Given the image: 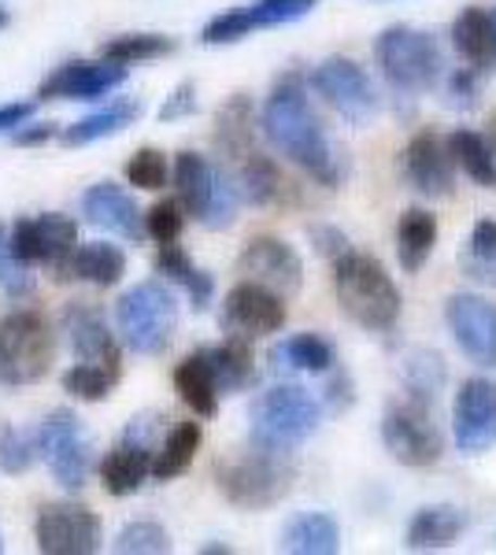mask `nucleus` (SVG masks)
<instances>
[{"label":"nucleus","mask_w":496,"mask_h":555,"mask_svg":"<svg viewBox=\"0 0 496 555\" xmlns=\"http://www.w3.org/2000/svg\"><path fill=\"white\" fill-rule=\"evenodd\" d=\"M382 444L400 467L427 470L445 455V437L434 423V404L404 397L385 408L382 415Z\"/></svg>","instance_id":"nucleus-8"},{"label":"nucleus","mask_w":496,"mask_h":555,"mask_svg":"<svg viewBox=\"0 0 496 555\" xmlns=\"http://www.w3.org/2000/svg\"><path fill=\"white\" fill-rule=\"evenodd\" d=\"M152 455L141 441H133L130 434H126L123 444H115L112 452L101 460V478H104V489L112 492V496H130V492L141 489V481L152 474Z\"/></svg>","instance_id":"nucleus-24"},{"label":"nucleus","mask_w":496,"mask_h":555,"mask_svg":"<svg viewBox=\"0 0 496 555\" xmlns=\"http://www.w3.org/2000/svg\"><path fill=\"white\" fill-rule=\"evenodd\" d=\"M400 378H404V392H408V397L434 404L437 392L445 389V382H448V371H445V360H441L437 352L415 348V352L404 356Z\"/></svg>","instance_id":"nucleus-34"},{"label":"nucleus","mask_w":496,"mask_h":555,"mask_svg":"<svg viewBox=\"0 0 496 555\" xmlns=\"http://www.w3.org/2000/svg\"><path fill=\"white\" fill-rule=\"evenodd\" d=\"M453 441L459 452L478 455L496 444V382L467 378L453 400Z\"/></svg>","instance_id":"nucleus-14"},{"label":"nucleus","mask_w":496,"mask_h":555,"mask_svg":"<svg viewBox=\"0 0 496 555\" xmlns=\"http://www.w3.org/2000/svg\"><path fill=\"white\" fill-rule=\"evenodd\" d=\"M448 152H453L456 167L482 190H496V152L489 138L478 130H453L448 133Z\"/></svg>","instance_id":"nucleus-30"},{"label":"nucleus","mask_w":496,"mask_h":555,"mask_svg":"<svg viewBox=\"0 0 496 555\" xmlns=\"http://www.w3.org/2000/svg\"><path fill=\"white\" fill-rule=\"evenodd\" d=\"M126 274V256L123 248L104 245V241H93V245H78L71 259L63 263V271H56L60 282L75 278V282H89L97 289H112L115 282Z\"/></svg>","instance_id":"nucleus-23"},{"label":"nucleus","mask_w":496,"mask_h":555,"mask_svg":"<svg viewBox=\"0 0 496 555\" xmlns=\"http://www.w3.org/2000/svg\"><path fill=\"white\" fill-rule=\"evenodd\" d=\"M34 115V104L23 101V104H4L0 107V130H20L26 119Z\"/></svg>","instance_id":"nucleus-54"},{"label":"nucleus","mask_w":496,"mask_h":555,"mask_svg":"<svg viewBox=\"0 0 496 555\" xmlns=\"http://www.w3.org/2000/svg\"><path fill=\"white\" fill-rule=\"evenodd\" d=\"M437 245V219L427 208H408L396 219V259L404 274H419Z\"/></svg>","instance_id":"nucleus-27"},{"label":"nucleus","mask_w":496,"mask_h":555,"mask_svg":"<svg viewBox=\"0 0 496 555\" xmlns=\"http://www.w3.org/2000/svg\"><path fill=\"white\" fill-rule=\"evenodd\" d=\"M308 237H311L315 253L327 256V259H338V256L348 253V237L341 234L338 227H322V222H315V227L308 230Z\"/></svg>","instance_id":"nucleus-51"},{"label":"nucleus","mask_w":496,"mask_h":555,"mask_svg":"<svg viewBox=\"0 0 496 555\" xmlns=\"http://www.w3.org/2000/svg\"><path fill=\"white\" fill-rule=\"evenodd\" d=\"M478 75L482 70L474 67H459L453 78H448V107H456V112H471L478 104Z\"/></svg>","instance_id":"nucleus-49"},{"label":"nucleus","mask_w":496,"mask_h":555,"mask_svg":"<svg viewBox=\"0 0 496 555\" xmlns=\"http://www.w3.org/2000/svg\"><path fill=\"white\" fill-rule=\"evenodd\" d=\"M115 322H119L123 345L138 356H160L175 341L178 330V300L167 285L141 282L130 293H123L115 304Z\"/></svg>","instance_id":"nucleus-6"},{"label":"nucleus","mask_w":496,"mask_h":555,"mask_svg":"<svg viewBox=\"0 0 496 555\" xmlns=\"http://www.w3.org/2000/svg\"><path fill=\"white\" fill-rule=\"evenodd\" d=\"M141 115V104L138 101H115L101 107V112L86 115V119L71 122L67 130L60 133L63 145L78 149V145H89V141H101V138H112V133H119L123 127H130L133 119Z\"/></svg>","instance_id":"nucleus-32"},{"label":"nucleus","mask_w":496,"mask_h":555,"mask_svg":"<svg viewBox=\"0 0 496 555\" xmlns=\"http://www.w3.org/2000/svg\"><path fill=\"white\" fill-rule=\"evenodd\" d=\"M282 552H293V555H333L341 548V530L330 515L322 512H304V515H293L282 530Z\"/></svg>","instance_id":"nucleus-28"},{"label":"nucleus","mask_w":496,"mask_h":555,"mask_svg":"<svg viewBox=\"0 0 496 555\" xmlns=\"http://www.w3.org/2000/svg\"><path fill=\"white\" fill-rule=\"evenodd\" d=\"M241 178H233L230 171H215V190H212V201H207V211L201 215V222L207 230H227L233 227L238 219V208H241Z\"/></svg>","instance_id":"nucleus-41"},{"label":"nucleus","mask_w":496,"mask_h":555,"mask_svg":"<svg viewBox=\"0 0 496 555\" xmlns=\"http://www.w3.org/2000/svg\"><path fill=\"white\" fill-rule=\"evenodd\" d=\"M56 133H63L56 122H30V127L15 130L12 141H15V145H23V149H34V145H44V141H52Z\"/></svg>","instance_id":"nucleus-52"},{"label":"nucleus","mask_w":496,"mask_h":555,"mask_svg":"<svg viewBox=\"0 0 496 555\" xmlns=\"http://www.w3.org/2000/svg\"><path fill=\"white\" fill-rule=\"evenodd\" d=\"M112 548L119 555H160V552H170V537L164 526H156V522H130L119 530Z\"/></svg>","instance_id":"nucleus-44"},{"label":"nucleus","mask_w":496,"mask_h":555,"mask_svg":"<svg viewBox=\"0 0 496 555\" xmlns=\"http://www.w3.org/2000/svg\"><path fill=\"white\" fill-rule=\"evenodd\" d=\"M175 392L182 397V404L189 411H196L201 418H212L219 411V378H215L212 363H207L204 348L193 356H186L182 363L175 366Z\"/></svg>","instance_id":"nucleus-25"},{"label":"nucleus","mask_w":496,"mask_h":555,"mask_svg":"<svg viewBox=\"0 0 496 555\" xmlns=\"http://www.w3.org/2000/svg\"><path fill=\"white\" fill-rule=\"evenodd\" d=\"M471 526L463 507L453 504H434V507H419L408 522V533H404V544L411 552H445L459 541V533Z\"/></svg>","instance_id":"nucleus-21"},{"label":"nucleus","mask_w":496,"mask_h":555,"mask_svg":"<svg viewBox=\"0 0 496 555\" xmlns=\"http://www.w3.org/2000/svg\"><path fill=\"white\" fill-rule=\"evenodd\" d=\"M453 44L467 67H496V20L485 8H463L453 20Z\"/></svg>","instance_id":"nucleus-22"},{"label":"nucleus","mask_w":496,"mask_h":555,"mask_svg":"<svg viewBox=\"0 0 496 555\" xmlns=\"http://www.w3.org/2000/svg\"><path fill=\"white\" fill-rule=\"evenodd\" d=\"M82 215L93 227L112 230L126 241H141L149 234L145 230V215L138 211L133 196L115 182H97L82 193Z\"/></svg>","instance_id":"nucleus-19"},{"label":"nucleus","mask_w":496,"mask_h":555,"mask_svg":"<svg viewBox=\"0 0 496 555\" xmlns=\"http://www.w3.org/2000/svg\"><path fill=\"white\" fill-rule=\"evenodd\" d=\"M196 112V86L182 82L175 86V93L167 96L164 107H160V122H175V119H189Z\"/></svg>","instance_id":"nucleus-50"},{"label":"nucleus","mask_w":496,"mask_h":555,"mask_svg":"<svg viewBox=\"0 0 496 555\" xmlns=\"http://www.w3.org/2000/svg\"><path fill=\"white\" fill-rule=\"evenodd\" d=\"M241 190L252 204H259V208H267V204H278L285 193V182L282 175H278V167L270 164L264 152H249L245 156V167H241Z\"/></svg>","instance_id":"nucleus-39"},{"label":"nucleus","mask_w":496,"mask_h":555,"mask_svg":"<svg viewBox=\"0 0 496 555\" xmlns=\"http://www.w3.org/2000/svg\"><path fill=\"white\" fill-rule=\"evenodd\" d=\"M485 138H489V145L496 152V112H493V119H489V130H485Z\"/></svg>","instance_id":"nucleus-55"},{"label":"nucleus","mask_w":496,"mask_h":555,"mask_svg":"<svg viewBox=\"0 0 496 555\" xmlns=\"http://www.w3.org/2000/svg\"><path fill=\"white\" fill-rule=\"evenodd\" d=\"M459 263H463V271L471 274L474 282L496 285V219L493 215L474 222L471 241H467V248L459 253Z\"/></svg>","instance_id":"nucleus-36"},{"label":"nucleus","mask_w":496,"mask_h":555,"mask_svg":"<svg viewBox=\"0 0 496 555\" xmlns=\"http://www.w3.org/2000/svg\"><path fill=\"white\" fill-rule=\"evenodd\" d=\"M238 271L245 282H259L282 297H296L304 285L301 256L278 237H252L238 256Z\"/></svg>","instance_id":"nucleus-17"},{"label":"nucleus","mask_w":496,"mask_h":555,"mask_svg":"<svg viewBox=\"0 0 496 555\" xmlns=\"http://www.w3.org/2000/svg\"><path fill=\"white\" fill-rule=\"evenodd\" d=\"M63 334L67 345L75 348V356L82 363H123V352L115 345V337L107 334L104 315L86 300H75L63 308Z\"/></svg>","instance_id":"nucleus-20"},{"label":"nucleus","mask_w":496,"mask_h":555,"mask_svg":"<svg viewBox=\"0 0 496 555\" xmlns=\"http://www.w3.org/2000/svg\"><path fill=\"white\" fill-rule=\"evenodd\" d=\"M493 20H496V8H493Z\"/></svg>","instance_id":"nucleus-58"},{"label":"nucleus","mask_w":496,"mask_h":555,"mask_svg":"<svg viewBox=\"0 0 496 555\" xmlns=\"http://www.w3.org/2000/svg\"><path fill=\"white\" fill-rule=\"evenodd\" d=\"M0 289H4L8 297H26V293L34 289V278L26 271L20 253H15L12 234L4 230V222H0Z\"/></svg>","instance_id":"nucleus-45"},{"label":"nucleus","mask_w":496,"mask_h":555,"mask_svg":"<svg viewBox=\"0 0 496 555\" xmlns=\"http://www.w3.org/2000/svg\"><path fill=\"white\" fill-rule=\"evenodd\" d=\"M126 82V67L112 60H71L56 67L38 89V101H97Z\"/></svg>","instance_id":"nucleus-18"},{"label":"nucleus","mask_w":496,"mask_h":555,"mask_svg":"<svg viewBox=\"0 0 496 555\" xmlns=\"http://www.w3.org/2000/svg\"><path fill=\"white\" fill-rule=\"evenodd\" d=\"M215 141L230 152V156H249L252 145V104L249 96H233V101L219 112V122H215Z\"/></svg>","instance_id":"nucleus-40"},{"label":"nucleus","mask_w":496,"mask_h":555,"mask_svg":"<svg viewBox=\"0 0 496 555\" xmlns=\"http://www.w3.org/2000/svg\"><path fill=\"white\" fill-rule=\"evenodd\" d=\"M333 363H338L333 345L319 334H296L270 348V371L275 374H330Z\"/></svg>","instance_id":"nucleus-26"},{"label":"nucleus","mask_w":496,"mask_h":555,"mask_svg":"<svg viewBox=\"0 0 496 555\" xmlns=\"http://www.w3.org/2000/svg\"><path fill=\"white\" fill-rule=\"evenodd\" d=\"M34 429H38V449L44 455V463H49L52 478L71 492L82 489L89 474V441L82 434V423L71 411H52Z\"/></svg>","instance_id":"nucleus-10"},{"label":"nucleus","mask_w":496,"mask_h":555,"mask_svg":"<svg viewBox=\"0 0 496 555\" xmlns=\"http://www.w3.org/2000/svg\"><path fill=\"white\" fill-rule=\"evenodd\" d=\"M4 26H8V12L0 8V30H4Z\"/></svg>","instance_id":"nucleus-56"},{"label":"nucleus","mask_w":496,"mask_h":555,"mask_svg":"<svg viewBox=\"0 0 496 555\" xmlns=\"http://www.w3.org/2000/svg\"><path fill=\"white\" fill-rule=\"evenodd\" d=\"M448 334L459 345V352L478 366L496 371V304L478 293H456L445 304Z\"/></svg>","instance_id":"nucleus-12"},{"label":"nucleus","mask_w":496,"mask_h":555,"mask_svg":"<svg viewBox=\"0 0 496 555\" xmlns=\"http://www.w3.org/2000/svg\"><path fill=\"white\" fill-rule=\"evenodd\" d=\"M152 267H156L160 274H167V278H175L178 285L189 293V304H193L196 311H204L207 304H212V293H215V282H212V274H204L201 267L189 259L182 248L170 241V245H160V253L156 259H152Z\"/></svg>","instance_id":"nucleus-31"},{"label":"nucleus","mask_w":496,"mask_h":555,"mask_svg":"<svg viewBox=\"0 0 496 555\" xmlns=\"http://www.w3.org/2000/svg\"><path fill=\"white\" fill-rule=\"evenodd\" d=\"M178 49L175 38H167V34H123V38H112L101 49L104 60H112V64H145V60H160V56H170V52Z\"/></svg>","instance_id":"nucleus-37"},{"label":"nucleus","mask_w":496,"mask_h":555,"mask_svg":"<svg viewBox=\"0 0 496 555\" xmlns=\"http://www.w3.org/2000/svg\"><path fill=\"white\" fill-rule=\"evenodd\" d=\"M249 34H252V23L245 15V8H230V12L215 15V20L204 26L201 41L204 44H233V41L249 38Z\"/></svg>","instance_id":"nucleus-48"},{"label":"nucleus","mask_w":496,"mask_h":555,"mask_svg":"<svg viewBox=\"0 0 496 555\" xmlns=\"http://www.w3.org/2000/svg\"><path fill=\"white\" fill-rule=\"evenodd\" d=\"M38 455V429H0V470L4 474H26Z\"/></svg>","instance_id":"nucleus-43"},{"label":"nucleus","mask_w":496,"mask_h":555,"mask_svg":"<svg viewBox=\"0 0 496 555\" xmlns=\"http://www.w3.org/2000/svg\"><path fill=\"white\" fill-rule=\"evenodd\" d=\"M78 227L75 219L60 211H44V215H26L12 227V245L26 267L44 263L52 271H63V263L75 253Z\"/></svg>","instance_id":"nucleus-13"},{"label":"nucleus","mask_w":496,"mask_h":555,"mask_svg":"<svg viewBox=\"0 0 496 555\" xmlns=\"http://www.w3.org/2000/svg\"><path fill=\"white\" fill-rule=\"evenodd\" d=\"M123 378V363H82L78 360L63 374V389L78 400H104Z\"/></svg>","instance_id":"nucleus-38"},{"label":"nucleus","mask_w":496,"mask_h":555,"mask_svg":"<svg viewBox=\"0 0 496 555\" xmlns=\"http://www.w3.org/2000/svg\"><path fill=\"white\" fill-rule=\"evenodd\" d=\"M333 293H338L341 311L364 330L385 334L400 319V289L382 263L367 253H348L333 259Z\"/></svg>","instance_id":"nucleus-2"},{"label":"nucleus","mask_w":496,"mask_h":555,"mask_svg":"<svg viewBox=\"0 0 496 555\" xmlns=\"http://www.w3.org/2000/svg\"><path fill=\"white\" fill-rule=\"evenodd\" d=\"M352 378L345 371H333V378H330V385H327V408L330 411H345V408H352Z\"/></svg>","instance_id":"nucleus-53"},{"label":"nucleus","mask_w":496,"mask_h":555,"mask_svg":"<svg viewBox=\"0 0 496 555\" xmlns=\"http://www.w3.org/2000/svg\"><path fill=\"white\" fill-rule=\"evenodd\" d=\"M56 363V334L41 311L0 319V385H34Z\"/></svg>","instance_id":"nucleus-7"},{"label":"nucleus","mask_w":496,"mask_h":555,"mask_svg":"<svg viewBox=\"0 0 496 555\" xmlns=\"http://www.w3.org/2000/svg\"><path fill=\"white\" fill-rule=\"evenodd\" d=\"M201 441H204L201 426H196V423H178L167 434V441H164V449H160L156 463H152V478L170 481V478H178L182 470H189V463H193Z\"/></svg>","instance_id":"nucleus-35"},{"label":"nucleus","mask_w":496,"mask_h":555,"mask_svg":"<svg viewBox=\"0 0 496 555\" xmlns=\"http://www.w3.org/2000/svg\"><path fill=\"white\" fill-rule=\"evenodd\" d=\"M170 178H175V193H178V201H182V208L201 219L215 190V167L207 164L201 152H178Z\"/></svg>","instance_id":"nucleus-29"},{"label":"nucleus","mask_w":496,"mask_h":555,"mask_svg":"<svg viewBox=\"0 0 496 555\" xmlns=\"http://www.w3.org/2000/svg\"><path fill=\"white\" fill-rule=\"evenodd\" d=\"M285 297L259 282H238L222 304V326L241 337H267L285 326Z\"/></svg>","instance_id":"nucleus-15"},{"label":"nucleus","mask_w":496,"mask_h":555,"mask_svg":"<svg viewBox=\"0 0 496 555\" xmlns=\"http://www.w3.org/2000/svg\"><path fill=\"white\" fill-rule=\"evenodd\" d=\"M259 127H264L270 145L282 152V156H290L296 167H304L315 182L330 185V190L341 182L338 152H333L319 115L311 112L308 93H304L296 75L282 78V82L270 89L264 115H259Z\"/></svg>","instance_id":"nucleus-1"},{"label":"nucleus","mask_w":496,"mask_h":555,"mask_svg":"<svg viewBox=\"0 0 496 555\" xmlns=\"http://www.w3.org/2000/svg\"><path fill=\"white\" fill-rule=\"evenodd\" d=\"M34 537L49 555H89L101 548V518L82 504H44L34 518Z\"/></svg>","instance_id":"nucleus-11"},{"label":"nucleus","mask_w":496,"mask_h":555,"mask_svg":"<svg viewBox=\"0 0 496 555\" xmlns=\"http://www.w3.org/2000/svg\"><path fill=\"white\" fill-rule=\"evenodd\" d=\"M204 356H207V363H212V371H215V378H219L222 392H238V389H245V385H252V378H256L249 337L233 334L222 345L204 348Z\"/></svg>","instance_id":"nucleus-33"},{"label":"nucleus","mask_w":496,"mask_h":555,"mask_svg":"<svg viewBox=\"0 0 496 555\" xmlns=\"http://www.w3.org/2000/svg\"><path fill=\"white\" fill-rule=\"evenodd\" d=\"M123 175L130 178V185H138V190H164V185H167V159H164V152L138 149L130 159H126Z\"/></svg>","instance_id":"nucleus-46"},{"label":"nucleus","mask_w":496,"mask_h":555,"mask_svg":"<svg viewBox=\"0 0 496 555\" xmlns=\"http://www.w3.org/2000/svg\"><path fill=\"white\" fill-rule=\"evenodd\" d=\"M0 552H4V541H0Z\"/></svg>","instance_id":"nucleus-57"},{"label":"nucleus","mask_w":496,"mask_h":555,"mask_svg":"<svg viewBox=\"0 0 496 555\" xmlns=\"http://www.w3.org/2000/svg\"><path fill=\"white\" fill-rule=\"evenodd\" d=\"M315 8H319V0H256V4H245V15L252 30H267V26H285L304 20Z\"/></svg>","instance_id":"nucleus-42"},{"label":"nucleus","mask_w":496,"mask_h":555,"mask_svg":"<svg viewBox=\"0 0 496 555\" xmlns=\"http://www.w3.org/2000/svg\"><path fill=\"white\" fill-rule=\"evenodd\" d=\"M374 60L382 67L385 82L408 96L430 93L441 82V70H445L437 41L427 30H415V26H390V30L378 34Z\"/></svg>","instance_id":"nucleus-5"},{"label":"nucleus","mask_w":496,"mask_h":555,"mask_svg":"<svg viewBox=\"0 0 496 555\" xmlns=\"http://www.w3.org/2000/svg\"><path fill=\"white\" fill-rule=\"evenodd\" d=\"M186 227V208L182 201H160L152 204L149 215H145V230L152 241H160V245H170V241H178Z\"/></svg>","instance_id":"nucleus-47"},{"label":"nucleus","mask_w":496,"mask_h":555,"mask_svg":"<svg viewBox=\"0 0 496 555\" xmlns=\"http://www.w3.org/2000/svg\"><path fill=\"white\" fill-rule=\"evenodd\" d=\"M404 178L415 193L430 201H445L456 193V159L448 152V141H441L434 130H419L404 145Z\"/></svg>","instance_id":"nucleus-16"},{"label":"nucleus","mask_w":496,"mask_h":555,"mask_svg":"<svg viewBox=\"0 0 496 555\" xmlns=\"http://www.w3.org/2000/svg\"><path fill=\"white\" fill-rule=\"evenodd\" d=\"M315 93L327 101L352 127H367L378 115V89L367 70L348 56H330L311 70Z\"/></svg>","instance_id":"nucleus-9"},{"label":"nucleus","mask_w":496,"mask_h":555,"mask_svg":"<svg viewBox=\"0 0 496 555\" xmlns=\"http://www.w3.org/2000/svg\"><path fill=\"white\" fill-rule=\"evenodd\" d=\"M215 481H219L222 496L230 504L249 507V512H264V507H275L278 500L290 496L296 481V463L293 452H275L264 449V444H252L249 452L222 463L215 470Z\"/></svg>","instance_id":"nucleus-3"},{"label":"nucleus","mask_w":496,"mask_h":555,"mask_svg":"<svg viewBox=\"0 0 496 555\" xmlns=\"http://www.w3.org/2000/svg\"><path fill=\"white\" fill-rule=\"evenodd\" d=\"M322 408L308 389L285 382L259 392L252 404V444L275 452H293L319 429Z\"/></svg>","instance_id":"nucleus-4"}]
</instances>
